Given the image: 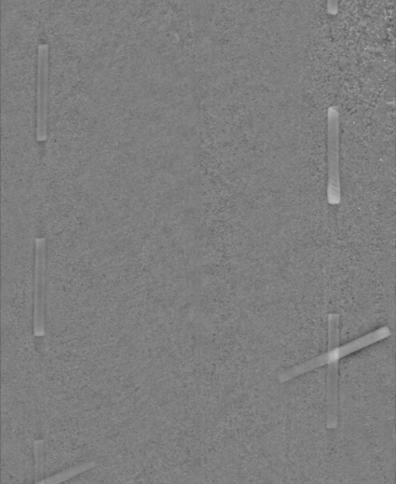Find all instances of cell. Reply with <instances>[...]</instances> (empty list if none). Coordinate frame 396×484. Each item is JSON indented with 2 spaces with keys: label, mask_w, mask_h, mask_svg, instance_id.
Wrapping results in <instances>:
<instances>
[{
  "label": "cell",
  "mask_w": 396,
  "mask_h": 484,
  "mask_svg": "<svg viewBox=\"0 0 396 484\" xmlns=\"http://www.w3.org/2000/svg\"><path fill=\"white\" fill-rule=\"evenodd\" d=\"M97 464L95 462H89L84 465H77L70 469L65 470V472L50 477L48 479L41 480L39 483L57 484L63 481L71 480L77 475L88 472V470L94 468Z\"/></svg>",
  "instance_id": "cell-6"
},
{
  "label": "cell",
  "mask_w": 396,
  "mask_h": 484,
  "mask_svg": "<svg viewBox=\"0 0 396 484\" xmlns=\"http://www.w3.org/2000/svg\"><path fill=\"white\" fill-rule=\"evenodd\" d=\"M338 9V0H330V11L331 13H336Z\"/></svg>",
  "instance_id": "cell-8"
},
{
  "label": "cell",
  "mask_w": 396,
  "mask_h": 484,
  "mask_svg": "<svg viewBox=\"0 0 396 484\" xmlns=\"http://www.w3.org/2000/svg\"><path fill=\"white\" fill-rule=\"evenodd\" d=\"M47 242L45 238L35 241V290L34 331L36 337L45 335V290H46Z\"/></svg>",
  "instance_id": "cell-3"
},
{
  "label": "cell",
  "mask_w": 396,
  "mask_h": 484,
  "mask_svg": "<svg viewBox=\"0 0 396 484\" xmlns=\"http://www.w3.org/2000/svg\"><path fill=\"white\" fill-rule=\"evenodd\" d=\"M392 335L391 329L384 327L371 332L365 336L352 341L343 347H339V315L331 313L329 315V350L309 361L280 373L278 380L280 383L288 382L296 377L307 374V373L323 367L332 362H339V359L370 347L378 342L384 341Z\"/></svg>",
  "instance_id": "cell-1"
},
{
  "label": "cell",
  "mask_w": 396,
  "mask_h": 484,
  "mask_svg": "<svg viewBox=\"0 0 396 484\" xmlns=\"http://www.w3.org/2000/svg\"><path fill=\"white\" fill-rule=\"evenodd\" d=\"M49 52L47 46L39 49L36 138L44 142L48 137Z\"/></svg>",
  "instance_id": "cell-4"
},
{
  "label": "cell",
  "mask_w": 396,
  "mask_h": 484,
  "mask_svg": "<svg viewBox=\"0 0 396 484\" xmlns=\"http://www.w3.org/2000/svg\"><path fill=\"white\" fill-rule=\"evenodd\" d=\"M327 369L326 427L337 430L339 426V362H332Z\"/></svg>",
  "instance_id": "cell-5"
},
{
  "label": "cell",
  "mask_w": 396,
  "mask_h": 484,
  "mask_svg": "<svg viewBox=\"0 0 396 484\" xmlns=\"http://www.w3.org/2000/svg\"><path fill=\"white\" fill-rule=\"evenodd\" d=\"M327 165H329V186L327 201L332 205L340 203L339 180V116L337 107L327 113Z\"/></svg>",
  "instance_id": "cell-2"
},
{
  "label": "cell",
  "mask_w": 396,
  "mask_h": 484,
  "mask_svg": "<svg viewBox=\"0 0 396 484\" xmlns=\"http://www.w3.org/2000/svg\"><path fill=\"white\" fill-rule=\"evenodd\" d=\"M35 482L39 483L44 478V441L34 442Z\"/></svg>",
  "instance_id": "cell-7"
}]
</instances>
